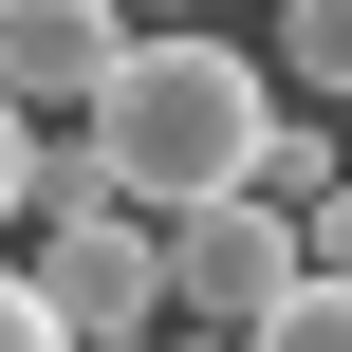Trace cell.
I'll return each instance as SVG.
<instances>
[{
    "mask_svg": "<svg viewBox=\"0 0 352 352\" xmlns=\"http://www.w3.org/2000/svg\"><path fill=\"white\" fill-rule=\"evenodd\" d=\"M0 352H56V316L19 297V260H0Z\"/></svg>",
    "mask_w": 352,
    "mask_h": 352,
    "instance_id": "cell-9",
    "label": "cell"
},
{
    "mask_svg": "<svg viewBox=\"0 0 352 352\" xmlns=\"http://www.w3.org/2000/svg\"><path fill=\"white\" fill-rule=\"evenodd\" d=\"M19 297L56 316V352H148L167 334V241H148L130 204H93V223H56V241L19 260Z\"/></svg>",
    "mask_w": 352,
    "mask_h": 352,
    "instance_id": "cell-2",
    "label": "cell"
},
{
    "mask_svg": "<svg viewBox=\"0 0 352 352\" xmlns=\"http://www.w3.org/2000/svg\"><path fill=\"white\" fill-rule=\"evenodd\" d=\"M167 241V334H260L278 297H297V223L241 186V204H186V223H148Z\"/></svg>",
    "mask_w": 352,
    "mask_h": 352,
    "instance_id": "cell-3",
    "label": "cell"
},
{
    "mask_svg": "<svg viewBox=\"0 0 352 352\" xmlns=\"http://www.w3.org/2000/svg\"><path fill=\"white\" fill-rule=\"evenodd\" d=\"M260 130H278V74L241 56V37H130L111 74H93V111H74V148H93V186L130 204V223H186V204H241L260 186Z\"/></svg>",
    "mask_w": 352,
    "mask_h": 352,
    "instance_id": "cell-1",
    "label": "cell"
},
{
    "mask_svg": "<svg viewBox=\"0 0 352 352\" xmlns=\"http://www.w3.org/2000/svg\"><path fill=\"white\" fill-rule=\"evenodd\" d=\"M111 56H130L111 0H0V111H19V130H37V111H93Z\"/></svg>",
    "mask_w": 352,
    "mask_h": 352,
    "instance_id": "cell-4",
    "label": "cell"
},
{
    "mask_svg": "<svg viewBox=\"0 0 352 352\" xmlns=\"http://www.w3.org/2000/svg\"><path fill=\"white\" fill-rule=\"evenodd\" d=\"M241 352H352V278H297V297H278Z\"/></svg>",
    "mask_w": 352,
    "mask_h": 352,
    "instance_id": "cell-8",
    "label": "cell"
},
{
    "mask_svg": "<svg viewBox=\"0 0 352 352\" xmlns=\"http://www.w3.org/2000/svg\"><path fill=\"white\" fill-rule=\"evenodd\" d=\"M19 167H37V130H19V111H0V223H19Z\"/></svg>",
    "mask_w": 352,
    "mask_h": 352,
    "instance_id": "cell-10",
    "label": "cell"
},
{
    "mask_svg": "<svg viewBox=\"0 0 352 352\" xmlns=\"http://www.w3.org/2000/svg\"><path fill=\"white\" fill-rule=\"evenodd\" d=\"M93 204H111V186H93V148H74V130H37V167H19V223L56 241V223H93Z\"/></svg>",
    "mask_w": 352,
    "mask_h": 352,
    "instance_id": "cell-7",
    "label": "cell"
},
{
    "mask_svg": "<svg viewBox=\"0 0 352 352\" xmlns=\"http://www.w3.org/2000/svg\"><path fill=\"white\" fill-rule=\"evenodd\" d=\"M278 93H316V111H352V0H278V56H260Z\"/></svg>",
    "mask_w": 352,
    "mask_h": 352,
    "instance_id": "cell-6",
    "label": "cell"
},
{
    "mask_svg": "<svg viewBox=\"0 0 352 352\" xmlns=\"http://www.w3.org/2000/svg\"><path fill=\"white\" fill-rule=\"evenodd\" d=\"M334 186H352V148H334V111H278V130H260V204H278V223H316Z\"/></svg>",
    "mask_w": 352,
    "mask_h": 352,
    "instance_id": "cell-5",
    "label": "cell"
}]
</instances>
